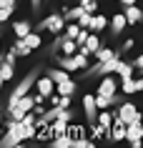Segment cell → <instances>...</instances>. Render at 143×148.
Listing matches in <instances>:
<instances>
[{"label":"cell","instance_id":"obj_1","mask_svg":"<svg viewBox=\"0 0 143 148\" xmlns=\"http://www.w3.org/2000/svg\"><path fill=\"white\" fill-rule=\"evenodd\" d=\"M38 73H43V70H40V68H33L30 73L25 75V78H20V80L15 83V88H13V90H10V95H8V110H13V108H15V103L20 101L23 95H28V93L33 90V86H35V80L40 78Z\"/></svg>","mask_w":143,"mask_h":148},{"label":"cell","instance_id":"obj_2","mask_svg":"<svg viewBox=\"0 0 143 148\" xmlns=\"http://www.w3.org/2000/svg\"><path fill=\"white\" fill-rule=\"evenodd\" d=\"M23 140H25V125H23V121H10L5 136H0V146H3V148H13V146H20Z\"/></svg>","mask_w":143,"mask_h":148},{"label":"cell","instance_id":"obj_3","mask_svg":"<svg viewBox=\"0 0 143 148\" xmlns=\"http://www.w3.org/2000/svg\"><path fill=\"white\" fill-rule=\"evenodd\" d=\"M55 58V63L60 65V68H65V70H86L88 68V55L86 53H73V55H53Z\"/></svg>","mask_w":143,"mask_h":148},{"label":"cell","instance_id":"obj_4","mask_svg":"<svg viewBox=\"0 0 143 148\" xmlns=\"http://www.w3.org/2000/svg\"><path fill=\"white\" fill-rule=\"evenodd\" d=\"M38 33H63L65 30V15L63 13H50L48 18H43L38 25H35Z\"/></svg>","mask_w":143,"mask_h":148},{"label":"cell","instance_id":"obj_5","mask_svg":"<svg viewBox=\"0 0 143 148\" xmlns=\"http://www.w3.org/2000/svg\"><path fill=\"white\" fill-rule=\"evenodd\" d=\"M118 118L128 125V123H133V121H141L143 113H138V108H135L133 103H120L118 106Z\"/></svg>","mask_w":143,"mask_h":148},{"label":"cell","instance_id":"obj_6","mask_svg":"<svg viewBox=\"0 0 143 148\" xmlns=\"http://www.w3.org/2000/svg\"><path fill=\"white\" fill-rule=\"evenodd\" d=\"M83 113H86V121H88L90 125L98 121V106H95V95H93V93L83 95Z\"/></svg>","mask_w":143,"mask_h":148},{"label":"cell","instance_id":"obj_7","mask_svg":"<svg viewBox=\"0 0 143 148\" xmlns=\"http://www.w3.org/2000/svg\"><path fill=\"white\" fill-rule=\"evenodd\" d=\"M141 131H143L141 121H133V123H128V125H126V140L131 143V146H141V143H143Z\"/></svg>","mask_w":143,"mask_h":148},{"label":"cell","instance_id":"obj_8","mask_svg":"<svg viewBox=\"0 0 143 148\" xmlns=\"http://www.w3.org/2000/svg\"><path fill=\"white\" fill-rule=\"evenodd\" d=\"M35 88H38L40 95L50 98V95H53V90H55V83H53V78H50V75H43V78L35 80Z\"/></svg>","mask_w":143,"mask_h":148},{"label":"cell","instance_id":"obj_9","mask_svg":"<svg viewBox=\"0 0 143 148\" xmlns=\"http://www.w3.org/2000/svg\"><path fill=\"white\" fill-rule=\"evenodd\" d=\"M116 90H118V83H116V78H111V75H103V80H101V86H98V90H95V93H98V95H116Z\"/></svg>","mask_w":143,"mask_h":148},{"label":"cell","instance_id":"obj_10","mask_svg":"<svg viewBox=\"0 0 143 148\" xmlns=\"http://www.w3.org/2000/svg\"><path fill=\"white\" fill-rule=\"evenodd\" d=\"M120 90H123V95H131V93L143 90V75H141V78H128V80H123Z\"/></svg>","mask_w":143,"mask_h":148},{"label":"cell","instance_id":"obj_11","mask_svg":"<svg viewBox=\"0 0 143 148\" xmlns=\"http://www.w3.org/2000/svg\"><path fill=\"white\" fill-rule=\"evenodd\" d=\"M111 30H113V35H120V33L126 30V25H128V20H126V13H116V15L111 18Z\"/></svg>","mask_w":143,"mask_h":148},{"label":"cell","instance_id":"obj_12","mask_svg":"<svg viewBox=\"0 0 143 148\" xmlns=\"http://www.w3.org/2000/svg\"><path fill=\"white\" fill-rule=\"evenodd\" d=\"M123 13H126V20H128V25H135V23H141L143 20V10L138 8V5H126V10H123Z\"/></svg>","mask_w":143,"mask_h":148},{"label":"cell","instance_id":"obj_13","mask_svg":"<svg viewBox=\"0 0 143 148\" xmlns=\"http://www.w3.org/2000/svg\"><path fill=\"white\" fill-rule=\"evenodd\" d=\"M98 48H101V38H98V35L90 30V35H88V40H86V45L78 48V50H80V53H86V55H93Z\"/></svg>","mask_w":143,"mask_h":148},{"label":"cell","instance_id":"obj_14","mask_svg":"<svg viewBox=\"0 0 143 148\" xmlns=\"http://www.w3.org/2000/svg\"><path fill=\"white\" fill-rule=\"evenodd\" d=\"M13 65H15V63H10V60H3V65H0V90H3V86H5L13 75H15Z\"/></svg>","mask_w":143,"mask_h":148},{"label":"cell","instance_id":"obj_15","mask_svg":"<svg viewBox=\"0 0 143 148\" xmlns=\"http://www.w3.org/2000/svg\"><path fill=\"white\" fill-rule=\"evenodd\" d=\"M48 75H50V78H53V83H63V80H68L70 78V70H65V68H60V65H58V68H53V70H48Z\"/></svg>","mask_w":143,"mask_h":148},{"label":"cell","instance_id":"obj_16","mask_svg":"<svg viewBox=\"0 0 143 148\" xmlns=\"http://www.w3.org/2000/svg\"><path fill=\"white\" fill-rule=\"evenodd\" d=\"M35 106H38V103H35V95H23V98L15 103V108H20L23 113H30Z\"/></svg>","mask_w":143,"mask_h":148},{"label":"cell","instance_id":"obj_17","mask_svg":"<svg viewBox=\"0 0 143 148\" xmlns=\"http://www.w3.org/2000/svg\"><path fill=\"white\" fill-rule=\"evenodd\" d=\"M105 25H108V18H105V15H101V13H95V15L90 18V30H93V33L105 30Z\"/></svg>","mask_w":143,"mask_h":148},{"label":"cell","instance_id":"obj_18","mask_svg":"<svg viewBox=\"0 0 143 148\" xmlns=\"http://www.w3.org/2000/svg\"><path fill=\"white\" fill-rule=\"evenodd\" d=\"M55 93H60V95H73V93H75V80L68 78V80H63V83H58V86H55Z\"/></svg>","mask_w":143,"mask_h":148},{"label":"cell","instance_id":"obj_19","mask_svg":"<svg viewBox=\"0 0 143 148\" xmlns=\"http://www.w3.org/2000/svg\"><path fill=\"white\" fill-rule=\"evenodd\" d=\"M108 136H111L113 140H126V125L123 123H113L111 131H108Z\"/></svg>","mask_w":143,"mask_h":148},{"label":"cell","instance_id":"obj_20","mask_svg":"<svg viewBox=\"0 0 143 148\" xmlns=\"http://www.w3.org/2000/svg\"><path fill=\"white\" fill-rule=\"evenodd\" d=\"M68 128H70V123H68V121H63V118H55V121H53V128H50V133H53V136H60V133H68Z\"/></svg>","mask_w":143,"mask_h":148},{"label":"cell","instance_id":"obj_21","mask_svg":"<svg viewBox=\"0 0 143 148\" xmlns=\"http://www.w3.org/2000/svg\"><path fill=\"white\" fill-rule=\"evenodd\" d=\"M116 73L120 75V80H128V78H133V65H131V63H123V60H120Z\"/></svg>","mask_w":143,"mask_h":148},{"label":"cell","instance_id":"obj_22","mask_svg":"<svg viewBox=\"0 0 143 148\" xmlns=\"http://www.w3.org/2000/svg\"><path fill=\"white\" fill-rule=\"evenodd\" d=\"M93 55H95V63H105V60H111V58H113L116 53H113L111 48H103V45H101V48H98V50H95Z\"/></svg>","mask_w":143,"mask_h":148},{"label":"cell","instance_id":"obj_23","mask_svg":"<svg viewBox=\"0 0 143 148\" xmlns=\"http://www.w3.org/2000/svg\"><path fill=\"white\" fill-rule=\"evenodd\" d=\"M13 33H15L18 38H25L28 33H33V30H30V23H25V20H18V23L13 25Z\"/></svg>","mask_w":143,"mask_h":148},{"label":"cell","instance_id":"obj_24","mask_svg":"<svg viewBox=\"0 0 143 148\" xmlns=\"http://www.w3.org/2000/svg\"><path fill=\"white\" fill-rule=\"evenodd\" d=\"M108 131H111V128H108V125H103V123H93V125H90V136H93V140L103 138Z\"/></svg>","mask_w":143,"mask_h":148},{"label":"cell","instance_id":"obj_25","mask_svg":"<svg viewBox=\"0 0 143 148\" xmlns=\"http://www.w3.org/2000/svg\"><path fill=\"white\" fill-rule=\"evenodd\" d=\"M13 50H15L18 55H30V53H33V48L25 43V38H18V43L13 45Z\"/></svg>","mask_w":143,"mask_h":148},{"label":"cell","instance_id":"obj_26","mask_svg":"<svg viewBox=\"0 0 143 148\" xmlns=\"http://www.w3.org/2000/svg\"><path fill=\"white\" fill-rule=\"evenodd\" d=\"M25 43H28L33 50L40 48V43H43V40H40V33H38V30H35V33H28V35H25Z\"/></svg>","mask_w":143,"mask_h":148},{"label":"cell","instance_id":"obj_27","mask_svg":"<svg viewBox=\"0 0 143 148\" xmlns=\"http://www.w3.org/2000/svg\"><path fill=\"white\" fill-rule=\"evenodd\" d=\"M88 35H90V28H80V33L75 35V43H78V48H83V45H86Z\"/></svg>","mask_w":143,"mask_h":148},{"label":"cell","instance_id":"obj_28","mask_svg":"<svg viewBox=\"0 0 143 148\" xmlns=\"http://www.w3.org/2000/svg\"><path fill=\"white\" fill-rule=\"evenodd\" d=\"M90 18H93V13H88V10H83V15L75 20V23L80 25V28H90Z\"/></svg>","mask_w":143,"mask_h":148},{"label":"cell","instance_id":"obj_29","mask_svg":"<svg viewBox=\"0 0 143 148\" xmlns=\"http://www.w3.org/2000/svg\"><path fill=\"white\" fill-rule=\"evenodd\" d=\"M78 33H80V25L73 23V25H68V28L63 30V35H65V38H73V40H75V35H78Z\"/></svg>","mask_w":143,"mask_h":148},{"label":"cell","instance_id":"obj_30","mask_svg":"<svg viewBox=\"0 0 143 148\" xmlns=\"http://www.w3.org/2000/svg\"><path fill=\"white\" fill-rule=\"evenodd\" d=\"M98 123H103V125L111 128L113 125V113H98Z\"/></svg>","mask_w":143,"mask_h":148},{"label":"cell","instance_id":"obj_31","mask_svg":"<svg viewBox=\"0 0 143 148\" xmlns=\"http://www.w3.org/2000/svg\"><path fill=\"white\" fill-rule=\"evenodd\" d=\"M23 125H25V140L38 136V133H35V123H23Z\"/></svg>","mask_w":143,"mask_h":148},{"label":"cell","instance_id":"obj_32","mask_svg":"<svg viewBox=\"0 0 143 148\" xmlns=\"http://www.w3.org/2000/svg\"><path fill=\"white\" fill-rule=\"evenodd\" d=\"M13 13H15V8H0V23H5Z\"/></svg>","mask_w":143,"mask_h":148},{"label":"cell","instance_id":"obj_33","mask_svg":"<svg viewBox=\"0 0 143 148\" xmlns=\"http://www.w3.org/2000/svg\"><path fill=\"white\" fill-rule=\"evenodd\" d=\"M0 8H18V0H0Z\"/></svg>","mask_w":143,"mask_h":148},{"label":"cell","instance_id":"obj_34","mask_svg":"<svg viewBox=\"0 0 143 148\" xmlns=\"http://www.w3.org/2000/svg\"><path fill=\"white\" fill-rule=\"evenodd\" d=\"M133 45H135V40H126V43H123V48H120V53H126V50H131Z\"/></svg>","mask_w":143,"mask_h":148},{"label":"cell","instance_id":"obj_35","mask_svg":"<svg viewBox=\"0 0 143 148\" xmlns=\"http://www.w3.org/2000/svg\"><path fill=\"white\" fill-rule=\"evenodd\" d=\"M133 68H138V70H141V73H143V55H138V58H135Z\"/></svg>","mask_w":143,"mask_h":148},{"label":"cell","instance_id":"obj_36","mask_svg":"<svg viewBox=\"0 0 143 148\" xmlns=\"http://www.w3.org/2000/svg\"><path fill=\"white\" fill-rule=\"evenodd\" d=\"M40 3H43V0H30V8L35 10V13H38V10H40Z\"/></svg>","mask_w":143,"mask_h":148},{"label":"cell","instance_id":"obj_37","mask_svg":"<svg viewBox=\"0 0 143 148\" xmlns=\"http://www.w3.org/2000/svg\"><path fill=\"white\" fill-rule=\"evenodd\" d=\"M123 5H133V3H138V0H120Z\"/></svg>","mask_w":143,"mask_h":148},{"label":"cell","instance_id":"obj_38","mask_svg":"<svg viewBox=\"0 0 143 148\" xmlns=\"http://www.w3.org/2000/svg\"><path fill=\"white\" fill-rule=\"evenodd\" d=\"M0 65H3V58H0Z\"/></svg>","mask_w":143,"mask_h":148},{"label":"cell","instance_id":"obj_39","mask_svg":"<svg viewBox=\"0 0 143 148\" xmlns=\"http://www.w3.org/2000/svg\"><path fill=\"white\" fill-rule=\"evenodd\" d=\"M141 138H143V131H141Z\"/></svg>","mask_w":143,"mask_h":148}]
</instances>
